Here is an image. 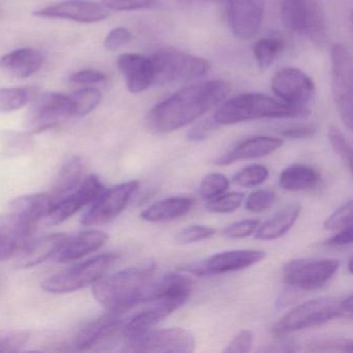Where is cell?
<instances>
[{"instance_id": "f5cc1de1", "label": "cell", "mask_w": 353, "mask_h": 353, "mask_svg": "<svg viewBox=\"0 0 353 353\" xmlns=\"http://www.w3.org/2000/svg\"><path fill=\"white\" fill-rule=\"evenodd\" d=\"M195 1H205V0H157V3H167L169 5H189Z\"/></svg>"}, {"instance_id": "ab89813d", "label": "cell", "mask_w": 353, "mask_h": 353, "mask_svg": "<svg viewBox=\"0 0 353 353\" xmlns=\"http://www.w3.org/2000/svg\"><path fill=\"white\" fill-rule=\"evenodd\" d=\"M216 229L212 227L194 225V226H190L181 230L175 236V239L181 245H190V243H198V241L210 239L216 235Z\"/></svg>"}, {"instance_id": "74e56055", "label": "cell", "mask_w": 353, "mask_h": 353, "mask_svg": "<svg viewBox=\"0 0 353 353\" xmlns=\"http://www.w3.org/2000/svg\"><path fill=\"white\" fill-rule=\"evenodd\" d=\"M353 204L351 200L343 204L332 216H328L323 226L326 230H342L347 227L352 226Z\"/></svg>"}, {"instance_id": "816d5d0a", "label": "cell", "mask_w": 353, "mask_h": 353, "mask_svg": "<svg viewBox=\"0 0 353 353\" xmlns=\"http://www.w3.org/2000/svg\"><path fill=\"white\" fill-rule=\"evenodd\" d=\"M353 239L352 226L342 229V231L330 237L326 241V245L328 247H343V245H351Z\"/></svg>"}, {"instance_id": "7dc6e473", "label": "cell", "mask_w": 353, "mask_h": 353, "mask_svg": "<svg viewBox=\"0 0 353 353\" xmlns=\"http://www.w3.org/2000/svg\"><path fill=\"white\" fill-rule=\"evenodd\" d=\"M254 334L250 330H243L234 336L224 349V352L245 353L249 352L253 344Z\"/></svg>"}, {"instance_id": "1f68e13d", "label": "cell", "mask_w": 353, "mask_h": 353, "mask_svg": "<svg viewBox=\"0 0 353 353\" xmlns=\"http://www.w3.org/2000/svg\"><path fill=\"white\" fill-rule=\"evenodd\" d=\"M285 48V42L281 38H264L258 41L254 47V55L260 69H268L278 59Z\"/></svg>"}, {"instance_id": "8fae6325", "label": "cell", "mask_w": 353, "mask_h": 353, "mask_svg": "<svg viewBox=\"0 0 353 353\" xmlns=\"http://www.w3.org/2000/svg\"><path fill=\"white\" fill-rule=\"evenodd\" d=\"M283 23L295 34L321 41L325 36L323 14L317 0H283Z\"/></svg>"}, {"instance_id": "f6af8a7d", "label": "cell", "mask_w": 353, "mask_h": 353, "mask_svg": "<svg viewBox=\"0 0 353 353\" xmlns=\"http://www.w3.org/2000/svg\"><path fill=\"white\" fill-rule=\"evenodd\" d=\"M107 75L96 69H84L76 72L70 77L72 83L80 85H92V84L104 83L107 81Z\"/></svg>"}, {"instance_id": "f1b7e54d", "label": "cell", "mask_w": 353, "mask_h": 353, "mask_svg": "<svg viewBox=\"0 0 353 353\" xmlns=\"http://www.w3.org/2000/svg\"><path fill=\"white\" fill-rule=\"evenodd\" d=\"M317 170L307 165L294 164L287 167L281 173L279 183L286 191L299 192L313 189L319 183Z\"/></svg>"}, {"instance_id": "ac0fdd59", "label": "cell", "mask_w": 353, "mask_h": 353, "mask_svg": "<svg viewBox=\"0 0 353 353\" xmlns=\"http://www.w3.org/2000/svg\"><path fill=\"white\" fill-rule=\"evenodd\" d=\"M229 23L241 40L253 38L261 28L265 0H226Z\"/></svg>"}, {"instance_id": "603a6c76", "label": "cell", "mask_w": 353, "mask_h": 353, "mask_svg": "<svg viewBox=\"0 0 353 353\" xmlns=\"http://www.w3.org/2000/svg\"><path fill=\"white\" fill-rule=\"evenodd\" d=\"M69 235L65 233H51L30 239L20 252L17 260L19 268H30L39 265L57 255L67 241Z\"/></svg>"}, {"instance_id": "836d02e7", "label": "cell", "mask_w": 353, "mask_h": 353, "mask_svg": "<svg viewBox=\"0 0 353 353\" xmlns=\"http://www.w3.org/2000/svg\"><path fill=\"white\" fill-rule=\"evenodd\" d=\"M268 177V170L262 165H250L233 176V183L241 188H253L261 185Z\"/></svg>"}, {"instance_id": "ee69618b", "label": "cell", "mask_w": 353, "mask_h": 353, "mask_svg": "<svg viewBox=\"0 0 353 353\" xmlns=\"http://www.w3.org/2000/svg\"><path fill=\"white\" fill-rule=\"evenodd\" d=\"M26 332H0V352H15L28 343Z\"/></svg>"}, {"instance_id": "484cf974", "label": "cell", "mask_w": 353, "mask_h": 353, "mask_svg": "<svg viewBox=\"0 0 353 353\" xmlns=\"http://www.w3.org/2000/svg\"><path fill=\"white\" fill-rule=\"evenodd\" d=\"M108 241V235L100 230H86L75 236L68 237L59 253L55 255L57 262L76 261L88 254L94 253Z\"/></svg>"}, {"instance_id": "ffe728a7", "label": "cell", "mask_w": 353, "mask_h": 353, "mask_svg": "<svg viewBox=\"0 0 353 353\" xmlns=\"http://www.w3.org/2000/svg\"><path fill=\"white\" fill-rule=\"evenodd\" d=\"M193 281L181 274L152 276L140 292L139 303H150L168 297H189Z\"/></svg>"}, {"instance_id": "5b68a950", "label": "cell", "mask_w": 353, "mask_h": 353, "mask_svg": "<svg viewBox=\"0 0 353 353\" xmlns=\"http://www.w3.org/2000/svg\"><path fill=\"white\" fill-rule=\"evenodd\" d=\"M117 258L114 253L102 254L90 258L49 276L42 282V288L49 293L63 294L96 284L110 270Z\"/></svg>"}, {"instance_id": "d590c367", "label": "cell", "mask_w": 353, "mask_h": 353, "mask_svg": "<svg viewBox=\"0 0 353 353\" xmlns=\"http://www.w3.org/2000/svg\"><path fill=\"white\" fill-rule=\"evenodd\" d=\"M243 199H245V195L239 192H232L225 195L222 194L214 199L208 200L206 210L214 214H230L241 206Z\"/></svg>"}, {"instance_id": "4dcf8cb0", "label": "cell", "mask_w": 353, "mask_h": 353, "mask_svg": "<svg viewBox=\"0 0 353 353\" xmlns=\"http://www.w3.org/2000/svg\"><path fill=\"white\" fill-rule=\"evenodd\" d=\"M38 96L34 86L0 88V113H11L23 108Z\"/></svg>"}, {"instance_id": "3957f363", "label": "cell", "mask_w": 353, "mask_h": 353, "mask_svg": "<svg viewBox=\"0 0 353 353\" xmlns=\"http://www.w3.org/2000/svg\"><path fill=\"white\" fill-rule=\"evenodd\" d=\"M307 107L293 106L261 94H243L227 101L214 113L218 125H235L261 119L307 117Z\"/></svg>"}, {"instance_id": "83f0119b", "label": "cell", "mask_w": 353, "mask_h": 353, "mask_svg": "<svg viewBox=\"0 0 353 353\" xmlns=\"http://www.w3.org/2000/svg\"><path fill=\"white\" fill-rule=\"evenodd\" d=\"M195 204L189 197H172L161 200L144 210L140 216L148 222H166L185 216Z\"/></svg>"}, {"instance_id": "bcb514c9", "label": "cell", "mask_w": 353, "mask_h": 353, "mask_svg": "<svg viewBox=\"0 0 353 353\" xmlns=\"http://www.w3.org/2000/svg\"><path fill=\"white\" fill-rule=\"evenodd\" d=\"M132 40V34L125 28H115L109 32L105 40V48L109 51H117L121 47L129 44Z\"/></svg>"}, {"instance_id": "4316f807", "label": "cell", "mask_w": 353, "mask_h": 353, "mask_svg": "<svg viewBox=\"0 0 353 353\" xmlns=\"http://www.w3.org/2000/svg\"><path fill=\"white\" fill-rule=\"evenodd\" d=\"M84 170L85 167L79 157H73L63 164L53 183L52 190L48 193L54 205L82 183L85 177Z\"/></svg>"}, {"instance_id": "f546056e", "label": "cell", "mask_w": 353, "mask_h": 353, "mask_svg": "<svg viewBox=\"0 0 353 353\" xmlns=\"http://www.w3.org/2000/svg\"><path fill=\"white\" fill-rule=\"evenodd\" d=\"M301 214V206L294 205L287 208L284 212L272 216L270 220L258 227L255 239L259 241H274L288 232L294 225Z\"/></svg>"}, {"instance_id": "9c48e42d", "label": "cell", "mask_w": 353, "mask_h": 353, "mask_svg": "<svg viewBox=\"0 0 353 353\" xmlns=\"http://www.w3.org/2000/svg\"><path fill=\"white\" fill-rule=\"evenodd\" d=\"M338 259L299 258L283 266V280L288 286L301 290H316L326 284L338 270Z\"/></svg>"}, {"instance_id": "9a60e30c", "label": "cell", "mask_w": 353, "mask_h": 353, "mask_svg": "<svg viewBox=\"0 0 353 353\" xmlns=\"http://www.w3.org/2000/svg\"><path fill=\"white\" fill-rule=\"evenodd\" d=\"M266 253L261 250H231L206 258L198 263L190 264L187 272L197 276L226 274L250 268L265 258Z\"/></svg>"}, {"instance_id": "d6a6232c", "label": "cell", "mask_w": 353, "mask_h": 353, "mask_svg": "<svg viewBox=\"0 0 353 353\" xmlns=\"http://www.w3.org/2000/svg\"><path fill=\"white\" fill-rule=\"evenodd\" d=\"M73 105L74 117H82L90 114L101 102L100 90L94 88H85L70 94Z\"/></svg>"}, {"instance_id": "f35d334b", "label": "cell", "mask_w": 353, "mask_h": 353, "mask_svg": "<svg viewBox=\"0 0 353 353\" xmlns=\"http://www.w3.org/2000/svg\"><path fill=\"white\" fill-rule=\"evenodd\" d=\"M328 140L334 152L348 165L349 169L352 170V148L342 132L338 128L330 127L328 129Z\"/></svg>"}, {"instance_id": "e0dca14e", "label": "cell", "mask_w": 353, "mask_h": 353, "mask_svg": "<svg viewBox=\"0 0 353 353\" xmlns=\"http://www.w3.org/2000/svg\"><path fill=\"white\" fill-rule=\"evenodd\" d=\"M104 189V185L96 175L84 177L82 183L72 193L53 206L45 221L50 226L61 224L82 208L90 205Z\"/></svg>"}, {"instance_id": "db71d44e", "label": "cell", "mask_w": 353, "mask_h": 353, "mask_svg": "<svg viewBox=\"0 0 353 353\" xmlns=\"http://www.w3.org/2000/svg\"><path fill=\"white\" fill-rule=\"evenodd\" d=\"M348 270L350 274H352V256H350L348 259Z\"/></svg>"}, {"instance_id": "7bdbcfd3", "label": "cell", "mask_w": 353, "mask_h": 353, "mask_svg": "<svg viewBox=\"0 0 353 353\" xmlns=\"http://www.w3.org/2000/svg\"><path fill=\"white\" fill-rule=\"evenodd\" d=\"M259 225V221L254 220V219L241 221V222L234 223V224L225 228L223 231V235L226 236L227 239H245V237L253 234L257 230Z\"/></svg>"}, {"instance_id": "6da1fadb", "label": "cell", "mask_w": 353, "mask_h": 353, "mask_svg": "<svg viewBox=\"0 0 353 353\" xmlns=\"http://www.w3.org/2000/svg\"><path fill=\"white\" fill-rule=\"evenodd\" d=\"M230 85L224 80L192 84L150 109L146 127L154 134L176 131L212 110L228 96Z\"/></svg>"}, {"instance_id": "7402d4cb", "label": "cell", "mask_w": 353, "mask_h": 353, "mask_svg": "<svg viewBox=\"0 0 353 353\" xmlns=\"http://www.w3.org/2000/svg\"><path fill=\"white\" fill-rule=\"evenodd\" d=\"M125 322L113 313L94 319L78 332L74 346L77 350H88L103 341L121 336Z\"/></svg>"}, {"instance_id": "2e32d148", "label": "cell", "mask_w": 353, "mask_h": 353, "mask_svg": "<svg viewBox=\"0 0 353 353\" xmlns=\"http://www.w3.org/2000/svg\"><path fill=\"white\" fill-rule=\"evenodd\" d=\"M40 18L71 20L78 23H98L110 16V10L92 0H63L34 12Z\"/></svg>"}, {"instance_id": "d4e9b609", "label": "cell", "mask_w": 353, "mask_h": 353, "mask_svg": "<svg viewBox=\"0 0 353 353\" xmlns=\"http://www.w3.org/2000/svg\"><path fill=\"white\" fill-rule=\"evenodd\" d=\"M44 55L37 49L20 48L0 59V69L11 77L26 79L40 71Z\"/></svg>"}, {"instance_id": "8992f818", "label": "cell", "mask_w": 353, "mask_h": 353, "mask_svg": "<svg viewBox=\"0 0 353 353\" xmlns=\"http://www.w3.org/2000/svg\"><path fill=\"white\" fill-rule=\"evenodd\" d=\"M154 68V83L185 82L203 77L210 70L206 59L175 49H162L150 57Z\"/></svg>"}, {"instance_id": "44dd1931", "label": "cell", "mask_w": 353, "mask_h": 353, "mask_svg": "<svg viewBox=\"0 0 353 353\" xmlns=\"http://www.w3.org/2000/svg\"><path fill=\"white\" fill-rule=\"evenodd\" d=\"M117 65L132 94H140L154 84L156 74L150 57L125 53L119 55Z\"/></svg>"}, {"instance_id": "e575fe53", "label": "cell", "mask_w": 353, "mask_h": 353, "mask_svg": "<svg viewBox=\"0 0 353 353\" xmlns=\"http://www.w3.org/2000/svg\"><path fill=\"white\" fill-rule=\"evenodd\" d=\"M307 351H342V352H352L353 342L351 339L336 338V336H326V338L315 339L307 343Z\"/></svg>"}, {"instance_id": "5bb4252c", "label": "cell", "mask_w": 353, "mask_h": 353, "mask_svg": "<svg viewBox=\"0 0 353 353\" xmlns=\"http://www.w3.org/2000/svg\"><path fill=\"white\" fill-rule=\"evenodd\" d=\"M272 90L283 102L299 107H307L316 94L311 78L295 68L276 72L272 79Z\"/></svg>"}, {"instance_id": "60d3db41", "label": "cell", "mask_w": 353, "mask_h": 353, "mask_svg": "<svg viewBox=\"0 0 353 353\" xmlns=\"http://www.w3.org/2000/svg\"><path fill=\"white\" fill-rule=\"evenodd\" d=\"M276 200V194L270 190H258L245 200V210L251 212H261L268 210Z\"/></svg>"}, {"instance_id": "52a82bcc", "label": "cell", "mask_w": 353, "mask_h": 353, "mask_svg": "<svg viewBox=\"0 0 353 353\" xmlns=\"http://www.w3.org/2000/svg\"><path fill=\"white\" fill-rule=\"evenodd\" d=\"M71 117L74 110L70 96L46 92L32 101L24 125L28 134H39L59 127Z\"/></svg>"}, {"instance_id": "8d00e7d4", "label": "cell", "mask_w": 353, "mask_h": 353, "mask_svg": "<svg viewBox=\"0 0 353 353\" xmlns=\"http://www.w3.org/2000/svg\"><path fill=\"white\" fill-rule=\"evenodd\" d=\"M229 188V179L221 173H210L202 179L199 193L206 200L214 199L224 194Z\"/></svg>"}, {"instance_id": "681fc988", "label": "cell", "mask_w": 353, "mask_h": 353, "mask_svg": "<svg viewBox=\"0 0 353 353\" xmlns=\"http://www.w3.org/2000/svg\"><path fill=\"white\" fill-rule=\"evenodd\" d=\"M317 133L315 125H299L287 128L281 132V135L289 139H307L313 137Z\"/></svg>"}, {"instance_id": "277c9868", "label": "cell", "mask_w": 353, "mask_h": 353, "mask_svg": "<svg viewBox=\"0 0 353 353\" xmlns=\"http://www.w3.org/2000/svg\"><path fill=\"white\" fill-rule=\"evenodd\" d=\"M352 295L311 299L283 316L272 332L276 336H283L295 330L322 325L336 318L352 319Z\"/></svg>"}, {"instance_id": "30bf717a", "label": "cell", "mask_w": 353, "mask_h": 353, "mask_svg": "<svg viewBox=\"0 0 353 353\" xmlns=\"http://www.w3.org/2000/svg\"><path fill=\"white\" fill-rule=\"evenodd\" d=\"M125 346L135 352L189 353L195 350L193 334L183 328L148 330L125 339Z\"/></svg>"}, {"instance_id": "f907efd6", "label": "cell", "mask_w": 353, "mask_h": 353, "mask_svg": "<svg viewBox=\"0 0 353 353\" xmlns=\"http://www.w3.org/2000/svg\"><path fill=\"white\" fill-rule=\"evenodd\" d=\"M216 125H218V123L214 121V119L201 121V123H197L190 130L189 133H188V139L191 140V141H201L210 135V132H212V130Z\"/></svg>"}, {"instance_id": "c3c4849f", "label": "cell", "mask_w": 353, "mask_h": 353, "mask_svg": "<svg viewBox=\"0 0 353 353\" xmlns=\"http://www.w3.org/2000/svg\"><path fill=\"white\" fill-rule=\"evenodd\" d=\"M28 135H30L28 133H13V132H9V133L6 134L5 148L8 150V154L14 152V154H17L20 150H26L30 143Z\"/></svg>"}, {"instance_id": "ba28073f", "label": "cell", "mask_w": 353, "mask_h": 353, "mask_svg": "<svg viewBox=\"0 0 353 353\" xmlns=\"http://www.w3.org/2000/svg\"><path fill=\"white\" fill-rule=\"evenodd\" d=\"M332 90L334 104L344 125L352 130L353 125V79L352 57L344 45L332 46Z\"/></svg>"}, {"instance_id": "7a4b0ae2", "label": "cell", "mask_w": 353, "mask_h": 353, "mask_svg": "<svg viewBox=\"0 0 353 353\" xmlns=\"http://www.w3.org/2000/svg\"><path fill=\"white\" fill-rule=\"evenodd\" d=\"M156 264L148 261L135 268H127L94 284L92 292L97 301L109 313H125L139 305L140 292L146 283L154 276Z\"/></svg>"}, {"instance_id": "b9f144b4", "label": "cell", "mask_w": 353, "mask_h": 353, "mask_svg": "<svg viewBox=\"0 0 353 353\" xmlns=\"http://www.w3.org/2000/svg\"><path fill=\"white\" fill-rule=\"evenodd\" d=\"M102 3L108 10L125 12L154 7L157 0H102Z\"/></svg>"}, {"instance_id": "d6986e66", "label": "cell", "mask_w": 353, "mask_h": 353, "mask_svg": "<svg viewBox=\"0 0 353 353\" xmlns=\"http://www.w3.org/2000/svg\"><path fill=\"white\" fill-rule=\"evenodd\" d=\"M187 297H168L154 301V305L136 314L135 316L125 322L121 332V338H133L139 336L160 323L165 318L173 313L175 310L187 301Z\"/></svg>"}, {"instance_id": "7c38bea8", "label": "cell", "mask_w": 353, "mask_h": 353, "mask_svg": "<svg viewBox=\"0 0 353 353\" xmlns=\"http://www.w3.org/2000/svg\"><path fill=\"white\" fill-rule=\"evenodd\" d=\"M139 189V181H131L106 189L92 202L83 218L84 226H98L114 220L127 208L131 198Z\"/></svg>"}, {"instance_id": "cb8c5ba5", "label": "cell", "mask_w": 353, "mask_h": 353, "mask_svg": "<svg viewBox=\"0 0 353 353\" xmlns=\"http://www.w3.org/2000/svg\"><path fill=\"white\" fill-rule=\"evenodd\" d=\"M283 145L281 138L270 137V136H257L243 140L241 143L229 150L226 154L216 161V164L221 166L233 164L239 161L254 160L262 158L276 152Z\"/></svg>"}, {"instance_id": "4fadbf2b", "label": "cell", "mask_w": 353, "mask_h": 353, "mask_svg": "<svg viewBox=\"0 0 353 353\" xmlns=\"http://www.w3.org/2000/svg\"><path fill=\"white\" fill-rule=\"evenodd\" d=\"M38 222L23 210L10 205V210L0 214V261L10 259L23 250L30 241Z\"/></svg>"}]
</instances>
